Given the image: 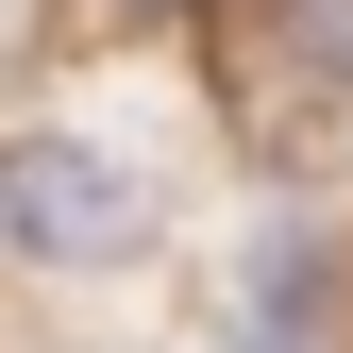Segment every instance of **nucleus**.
Wrapping results in <instances>:
<instances>
[{"instance_id": "nucleus-1", "label": "nucleus", "mask_w": 353, "mask_h": 353, "mask_svg": "<svg viewBox=\"0 0 353 353\" xmlns=\"http://www.w3.org/2000/svg\"><path fill=\"white\" fill-rule=\"evenodd\" d=\"M0 252H34V270H118V252H135V168L84 152V135H17L0 152Z\"/></svg>"}, {"instance_id": "nucleus-2", "label": "nucleus", "mask_w": 353, "mask_h": 353, "mask_svg": "<svg viewBox=\"0 0 353 353\" xmlns=\"http://www.w3.org/2000/svg\"><path fill=\"white\" fill-rule=\"evenodd\" d=\"M270 51L320 68V84H353V0H270Z\"/></svg>"}, {"instance_id": "nucleus-3", "label": "nucleus", "mask_w": 353, "mask_h": 353, "mask_svg": "<svg viewBox=\"0 0 353 353\" xmlns=\"http://www.w3.org/2000/svg\"><path fill=\"white\" fill-rule=\"evenodd\" d=\"M118 17H168V0H118Z\"/></svg>"}]
</instances>
